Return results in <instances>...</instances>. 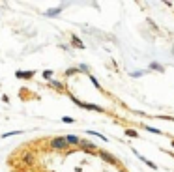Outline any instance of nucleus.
Masks as SVG:
<instances>
[{"instance_id":"obj_1","label":"nucleus","mask_w":174,"mask_h":172,"mask_svg":"<svg viewBox=\"0 0 174 172\" xmlns=\"http://www.w3.org/2000/svg\"><path fill=\"white\" fill-rule=\"evenodd\" d=\"M49 146H51L52 150H60V152H66V150L69 148L66 137H54V139H51V140H49Z\"/></svg>"},{"instance_id":"obj_2","label":"nucleus","mask_w":174,"mask_h":172,"mask_svg":"<svg viewBox=\"0 0 174 172\" xmlns=\"http://www.w3.org/2000/svg\"><path fill=\"white\" fill-rule=\"evenodd\" d=\"M71 97V101L75 103V105H79V107H82V109H88V111H96V112H105V109L103 107H99V105H96V103H82L81 99H77L75 96H69Z\"/></svg>"},{"instance_id":"obj_3","label":"nucleus","mask_w":174,"mask_h":172,"mask_svg":"<svg viewBox=\"0 0 174 172\" xmlns=\"http://www.w3.org/2000/svg\"><path fill=\"white\" fill-rule=\"evenodd\" d=\"M97 155H99V157H101L103 161H107V163H112V165L116 163V157H114L112 154H109V152H105V150H101V152H97Z\"/></svg>"},{"instance_id":"obj_4","label":"nucleus","mask_w":174,"mask_h":172,"mask_svg":"<svg viewBox=\"0 0 174 172\" xmlns=\"http://www.w3.org/2000/svg\"><path fill=\"white\" fill-rule=\"evenodd\" d=\"M133 152H135V155H137V157H139V159H141V161L144 163V165H148V167H150V169H154V170L157 169V167H156V163H152V161H150V159H146L144 155H141V154H139V152H137L135 148H133Z\"/></svg>"},{"instance_id":"obj_5","label":"nucleus","mask_w":174,"mask_h":172,"mask_svg":"<svg viewBox=\"0 0 174 172\" xmlns=\"http://www.w3.org/2000/svg\"><path fill=\"white\" fill-rule=\"evenodd\" d=\"M49 86H51L52 90H58V92H64V90H66L64 82H60V81H49Z\"/></svg>"},{"instance_id":"obj_6","label":"nucleus","mask_w":174,"mask_h":172,"mask_svg":"<svg viewBox=\"0 0 174 172\" xmlns=\"http://www.w3.org/2000/svg\"><path fill=\"white\" fill-rule=\"evenodd\" d=\"M15 77H17V79H32V77H34V71H32V69H28V71H17Z\"/></svg>"},{"instance_id":"obj_7","label":"nucleus","mask_w":174,"mask_h":172,"mask_svg":"<svg viewBox=\"0 0 174 172\" xmlns=\"http://www.w3.org/2000/svg\"><path fill=\"white\" fill-rule=\"evenodd\" d=\"M66 140H67V144H69V146H79V144H81V139H79L77 135H67V137H66Z\"/></svg>"},{"instance_id":"obj_8","label":"nucleus","mask_w":174,"mask_h":172,"mask_svg":"<svg viewBox=\"0 0 174 172\" xmlns=\"http://www.w3.org/2000/svg\"><path fill=\"white\" fill-rule=\"evenodd\" d=\"M79 148H82L84 152H96V144H92V142L88 144V142H82V140H81V144H79Z\"/></svg>"},{"instance_id":"obj_9","label":"nucleus","mask_w":174,"mask_h":172,"mask_svg":"<svg viewBox=\"0 0 174 172\" xmlns=\"http://www.w3.org/2000/svg\"><path fill=\"white\" fill-rule=\"evenodd\" d=\"M58 13H62V7H52V9L45 11V17H56Z\"/></svg>"},{"instance_id":"obj_10","label":"nucleus","mask_w":174,"mask_h":172,"mask_svg":"<svg viewBox=\"0 0 174 172\" xmlns=\"http://www.w3.org/2000/svg\"><path fill=\"white\" fill-rule=\"evenodd\" d=\"M86 133H88V135H92V137H97V139H101L103 142H109V139H107L105 135H101V133H97V131H90V129H88Z\"/></svg>"},{"instance_id":"obj_11","label":"nucleus","mask_w":174,"mask_h":172,"mask_svg":"<svg viewBox=\"0 0 174 172\" xmlns=\"http://www.w3.org/2000/svg\"><path fill=\"white\" fill-rule=\"evenodd\" d=\"M41 77L47 79V81H52V69H43L41 71Z\"/></svg>"},{"instance_id":"obj_12","label":"nucleus","mask_w":174,"mask_h":172,"mask_svg":"<svg viewBox=\"0 0 174 172\" xmlns=\"http://www.w3.org/2000/svg\"><path fill=\"white\" fill-rule=\"evenodd\" d=\"M88 77H90V81H92V84H94V86H96V88H97L99 92H103V88H101V84H99V81H97V79H96L94 75H90V73H88Z\"/></svg>"},{"instance_id":"obj_13","label":"nucleus","mask_w":174,"mask_h":172,"mask_svg":"<svg viewBox=\"0 0 174 172\" xmlns=\"http://www.w3.org/2000/svg\"><path fill=\"white\" fill-rule=\"evenodd\" d=\"M148 69H156V71H163V66H161V64H157V62H152Z\"/></svg>"},{"instance_id":"obj_14","label":"nucleus","mask_w":174,"mask_h":172,"mask_svg":"<svg viewBox=\"0 0 174 172\" xmlns=\"http://www.w3.org/2000/svg\"><path fill=\"white\" fill-rule=\"evenodd\" d=\"M126 135L131 137V139H137V137H139V133H137L135 129H126Z\"/></svg>"},{"instance_id":"obj_15","label":"nucleus","mask_w":174,"mask_h":172,"mask_svg":"<svg viewBox=\"0 0 174 172\" xmlns=\"http://www.w3.org/2000/svg\"><path fill=\"white\" fill-rule=\"evenodd\" d=\"M71 45H73V47H79V49H84V45H82V43L79 41V37H73V41H71Z\"/></svg>"},{"instance_id":"obj_16","label":"nucleus","mask_w":174,"mask_h":172,"mask_svg":"<svg viewBox=\"0 0 174 172\" xmlns=\"http://www.w3.org/2000/svg\"><path fill=\"white\" fill-rule=\"evenodd\" d=\"M144 129H146L148 133H156V135H161V129H156V127H150V125H146Z\"/></svg>"},{"instance_id":"obj_17","label":"nucleus","mask_w":174,"mask_h":172,"mask_svg":"<svg viewBox=\"0 0 174 172\" xmlns=\"http://www.w3.org/2000/svg\"><path fill=\"white\" fill-rule=\"evenodd\" d=\"M77 71H79L77 67H69V69H66V77H71V75H73V73H77Z\"/></svg>"},{"instance_id":"obj_18","label":"nucleus","mask_w":174,"mask_h":172,"mask_svg":"<svg viewBox=\"0 0 174 172\" xmlns=\"http://www.w3.org/2000/svg\"><path fill=\"white\" fill-rule=\"evenodd\" d=\"M19 133H21V131H17V129H15V131H9V133H4V135H2V139H7V137H13V135H19Z\"/></svg>"},{"instance_id":"obj_19","label":"nucleus","mask_w":174,"mask_h":172,"mask_svg":"<svg viewBox=\"0 0 174 172\" xmlns=\"http://www.w3.org/2000/svg\"><path fill=\"white\" fill-rule=\"evenodd\" d=\"M62 122H64V124H73L75 120H73V118H69V116H64V118H62Z\"/></svg>"},{"instance_id":"obj_20","label":"nucleus","mask_w":174,"mask_h":172,"mask_svg":"<svg viewBox=\"0 0 174 172\" xmlns=\"http://www.w3.org/2000/svg\"><path fill=\"white\" fill-rule=\"evenodd\" d=\"M79 71H84V73H88V66H86V64H81V66H79Z\"/></svg>"},{"instance_id":"obj_21","label":"nucleus","mask_w":174,"mask_h":172,"mask_svg":"<svg viewBox=\"0 0 174 172\" xmlns=\"http://www.w3.org/2000/svg\"><path fill=\"white\" fill-rule=\"evenodd\" d=\"M144 75V71H133L131 73V77H142Z\"/></svg>"},{"instance_id":"obj_22","label":"nucleus","mask_w":174,"mask_h":172,"mask_svg":"<svg viewBox=\"0 0 174 172\" xmlns=\"http://www.w3.org/2000/svg\"><path fill=\"white\" fill-rule=\"evenodd\" d=\"M169 120H172V122H174V118H169Z\"/></svg>"},{"instance_id":"obj_23","label":"nucleus","mask_w":174,"mask_h":172,"mask_svg":"<svg viewBox=\"0 0 174 172\" xmlns=\"http://www.w3.org/2000/svg\"><path fill=\"white\" fill-rule=\"evenodd\" d=\"M172 148H174V140H172Z\"/></svg>"},{"instance_id":"obj_24","label":"nucleus","mask_w":174,"mask_h":172,"mask_svg":"<svg viewBox=\"0 0 174 172\" xmlns=\"http://www.w3.org/2000/svg\"><path fill=\"white\" fill-rule=\"evenodd\" d=\"M122 172H124V170H122Z\"/></svg>"}]
</instances>
